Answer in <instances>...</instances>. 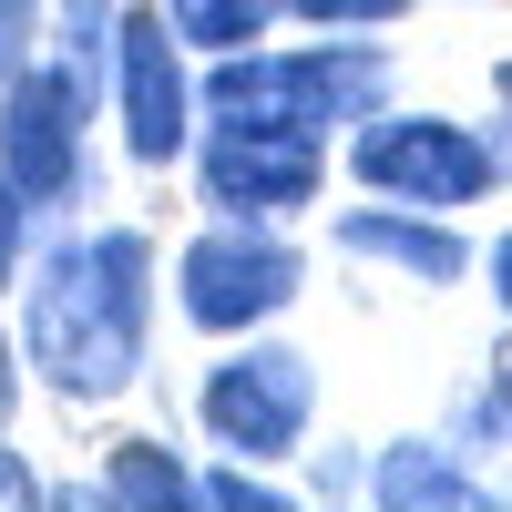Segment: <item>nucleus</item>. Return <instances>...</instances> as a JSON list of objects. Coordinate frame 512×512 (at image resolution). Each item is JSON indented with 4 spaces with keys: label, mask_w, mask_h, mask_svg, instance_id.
Returning a JSON list of instances; mask_svg holds the SVG:
<instances>
[{
    "label": "nucleus",
    "mask_w": 512,
    "mask_h": 512,
    "mask_svg": "<svg viewBox=\"0 0 512 512\" xmlns=\"http://www.w3.org/2000/svg\"><path fill=\"white\" fill-rule=\"evenodd\" d=\"M144 328H154V246L134 226H93L62 236L31 267V308H21V359L52 379L72 410L123 400L144 379Z\"/></svg>",
    "instance_id": "1"
},
{
    "label": "nucleus",
    "mask_w": 512,
    "mask_h": 512,
    "mask_svg": "<svg viewBox=\"0 0 512 512\" xmlns=\"http://www.w3.org/2000/svg\"><path fill=\"white\" fill-rule=\"evenodd\" d=\"M205 123H287L318 134L328 123H379L390 113V52L379 41H308V52H226L195 82Z\"/></svg>",
    "instance_id": "2"
},
{
    "label": "nucleus",
    "mask_w": 512,
    "mask_h": 512,
    "mask_svg": "<svg viewBox=\"0 0 512 512\" xmlns=\"http://www.w3.org/2000/svg\"><path fill=\"white\" fill-rule=\"evenodd\" d=\"M349 175L390 205H420V216H451V205H482L512 175V144L472 134L451 113H379L349 134Z\"/></svg>",
    "instance_id": "3"
},
{
    "label": "nucleus",
    "mask_w": 512,
    "mask_h": 512,
    "mask_svg": "<svg viewBox=\"0 0 512 512\" xmlns=\"http://www.w3.org/2000/svg\"><path fill=\"white\" fill-rule=\"evenodd\" d=\"M103 82L72 72L62 52H41L31 72L0 82V175H11L31 205H72L93 195V154H82V113H93Z\"/></svg>",
    "instance_id": "4"
},
{
    "label": "nucleus",
    "mask_w": 512,
    "mask_h": 512,
    "mask_svg": "<svg viewBox=\"0 0 512 512\" xmlns=\"http://www.w3.org/2000/svg\"><path fill=\"white\" fill-rule=\"evenodd\" d=\"M318 175H328V144L287 134V123H216L205 154H195V185H205V205H216L226 226L297 216V205L318 195Z\"/></svg>",
    "instance_id": "5"
},
{
    "label": "nucleus",
    "mask_w": 512,
    "mask_h": 512,
    "mask_svg": "<svg viewBox=\"0 0 512 512\" xmlns=\"http://www.w3.org/2000/svg\"><path fill=\"white\" fill-rule=\"evenodd\" d=\"M113 93H123V144L134 164H175L195 144V82H185V31L164 21V0H134L113 31Z\"/></svg>",
    "instance_id": "6"
},
{
    "label": "nucleus",
    "mask_w": 512,
    "mask_h": 512,
    "mask_svg": "<svg viewBox=\"0 0 512 512\" xmlns=\"http://www.w3.org/2000/svg\"><path fill=\"white\" fill-rule=\"evenodd\" d=\"M195 410H205V431H216L226 451L277 461V451H297V441H308L318 369L297 359V349H236V359H216V369H205Z\"/></svg>",
    "instance_id": "7"
},
{
    "label": "nucleus",
    "mask_w": 512,
    "mask_h": 512,
    "mask_svg": "<svg viewBox=\"0 0 512 512\" xmlns=\"http://www.w3.org/2000/svg\"><path fill=\"white\" fill-rule=\"evenodd\" d=\"M297 277H308V256H297L277 226H216V236L185 246V318L236 338L256 318H277L297 297Z\"/></svg>",
    "instance_id": "8"
},
{
    "label": "nucleus",
    "mask_w": 512,
    "mask_h": 512,
    "mask_svg": "<svg viewBox=\"0 0 512 512\" xmlns=\"http://www.w3.org/2000/svg\"><path fill=\"white\" fill-rule=\"evenodd\" d=\"M369 502H390V512H512V482L461 472L451 441H390L369 461Z\"/></svg>",
    "instance_id": "9"
},
{
    "label": "nucleus",
    "mask_w": 512,
    "mask_h": 512,
    "mask_svg": "<svg viewBox=\"0 0 512 512\" xmlns=\"http://www.w3.org/2000/svg\"><path fill=\"white\" fill-rule=\"evenodd\" d=\"M62 502H93V512H195L205 472H185L175 441H113L93 482H72Z\"/></svg>",
    "instance_id": "10"
},
{
    "label": "nucleus",
    "mask_w": 512,
    "mask_h": 512,
    "mask_svg": "<svg viewBox=\"0 0 512 512\" xmlns=\"http://www.w3.org/2000/svg\"><path fill=\"white\" fill-rule=\"evenodd\" d=\"M338 246L349 256H379V267H400L420 287H451L461 267H472V246H461L451 226H431L420 205H359V216H338Z\"/></svg>",
    "instance_id": "11"
},
{
    "label": "nucleus",
    "mask_w": 512,
    "mask_h": 512,
    "mask_svg": "<svg viewBox=\"0 0 512 512\" xmlns=\"http://www.w3.org/2000/svg\"><path fill=\"white\" fill-rule=\"evenodd\" d=\"M287 11V0H164V21L185 31V52H246V41H267V21Z\"/></svg>",
    "instance_id": "12"
},
{
    "label": "nucleus",
    "mask_w": 512,
    "mask_h": 512,
    "mask_svg": "<svg viewBox=\"0 0 512 512\" xmlns=\"http://www.w3.org/2000/svg\"><path fill=\"white\" fill-rule=\"evenodd\" d=\"M461 431H472V441H492V451H512V349L492 359V379H482V390L461 400Z\"/></svg>",
    "instance_id": "13"
},
{
    "label": "nucleus",
    "mask_w": 512,
    "mask_h": 512,
    "mask_svg": "<svg viewBox=\"0 0 512 512\" xmlns=\"http://www.w3.org/2000/svg\"><path fill=\"white\" fill-rule=\"evenodd\" d=\"M297 21H318V31H379V21H400L410 0H287Z\"/></svg>",
    "instance_id": "14"
},
{
    "label": "nucleus",
    "mask_w": 512,
    "mask_h": 512,
    "mask_svg": "<svg viewBox=\"0 0 512 512\" xmlns=\"http://www.w3.org/2000/svg\"><path fill=\"white\" fill-rule=\"evenodd\" d=\"M287 492L256 482V461H236V472H205V512H277Z\"/></svg>",
    "instance_id": "15"
},
{
    "label": "nucleus",
    "mask_w": 512,
    "mask_h": 512,
    "mask_svg": "<svg viewBox=\"0 0 512 512\" xmlns=\"http://www.w3.org/2000/svg\"><path fill=\"white\" fill-rule=\"evenodd\" d=\"M31 31H41V0H0V82L41 62V52H31Z\"/></svg>",
    "instance_id": "16"
},
{
    "label": "nucleus",
    "mask_w": 512,
    "mask_h": 512,
    "mask_svg": "<svg viewBox=\"0 0 512 512\" xmlns=\"http://www.w3.org/2000/svg\"><path fill=\"white\" fill-rule=\"evenodd\" d=\"M21 246H31V195H21L11 175H0V287L21 277Z\"/></svg>",
    "instance_id": "17"
},
{
    "label": "nucleus",
    "mask_w": 512,
    "mask_h": 512,
    "mask_svg": "<svg viewBox=\"0 0 512 512\" xmlns=\"http://www.w3.org/2000/svg\"><path fill=\"white\" fill-rule=\"evenodd\" d=\"M21 502H41V482L21 472V461H11V451H0V512H21Z\"/></svg>",
    "instance_id": "18"
},
{
    "label": "nucleus",
    "mask_w": 512,
    "mask_h": 512,
    "mask_svg": "<svg viewBox=\"0 0 512 512\" xmlns=\"http://www.w3.org/2000/svg\"><path fill=\"white\" fill-rule=\"evenodd\" d=\"M11 400H21V349L0 338V420H11Z\"/></svg>",
    "instance_id": "19"
},
{
    "label": "nucleus",
    "mask_w": 512,
    "mask_h": 512,
    "mask_svg": "<svg viewBox=\"0 0 512 512\" xmlns=\"http://www.w3.org/2000/svg\"><path fill=\"white\" fill-rule=\"evenodd\" d=\"M492 297H502V308H512V236L492 246Z\"/></svg>",
    "instance_id": "20"
},
{
    "label": "nucleus",
    "mask_w": 512,
    "mask_h": 512,
    "mask_svg": "<svg viewBox=\"0 0 512 512\" xmlns=\"http://www.w3.org/2000/svg\"><path fill=\"white\" fill-rule=\"evenodd\" d=\"M492 93H502V113H512V62H502V82H492Z\"/></svg>",
    "instance_id": "21"
}]
</instances>
